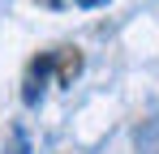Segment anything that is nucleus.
Returning <instances> with one entry per match:
<instances>
[{"mask_svg":"<svg viewBox=\"0 0 159 154\" xmlns=\"http://www.w3.org/2000/svg\"><path fill=\"white\" fill-rule=\"evenodd\" d=\"M78 9H99V4H107V0H73Z\"/></svg>","mask_w":159,"mask_h":154,"instance_id":"1","label":"nucleus"},{"mask_svg":"<svg viewBox=\"0 0 159 154\" xmlns=\"http://www.w3.org/2000/svg\"><path fill=\"white\" fill-rule=\"evenodd\" d=\"M43 4H52V9H56V4H60V0H43Z\"/></svg>","mask_w":159,"mask_h":154,"instance_id":"2","label":"nucleus"}]
</instances>
